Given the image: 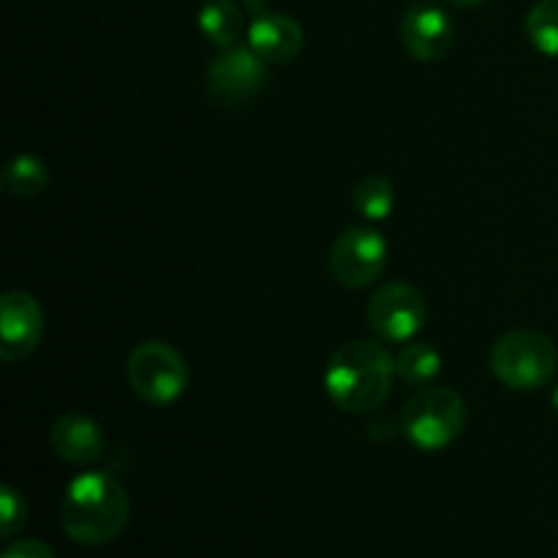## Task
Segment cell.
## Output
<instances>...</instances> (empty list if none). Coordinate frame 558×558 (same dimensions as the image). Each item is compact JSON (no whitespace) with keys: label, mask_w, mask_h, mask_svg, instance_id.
Listing matches in <instances>:
<instances>
[{"label":"cell","mask_w":558,"mask_h":558,"mask_svg":"<svg viewBox=\"0 0 558 558\" xmlns=\"http://www.w3.org/2000/svg\"><path fill=\"white\" fill-rule=\"evenodd\" d=\"M131 501L123 483L109 472H85L74 477L60 499V529L85 548H101L123 534Z\"/></svg>","instance_id":"6da1fadb"},{"label":"cell","mask_w":558,"mask_h":558,"mask_svg":"<svg viewBox=\"0 0 558 558\" xmlns=\"http://www.w3.org/2000/svg\"><path fill=\"white\" fill-rule=\"evenodd\" d=\"M396 376V357L381 343L357 338L336 349L325 371L330 401L347 414H368L387 401Z\"/></svg>","instance_id":"7a4b0ae2"},{"label":"cell","mask_w":558,"mask_h":558,"mask_svg":"<svg viewBox=\"0 0 558 558\" xmlns=\"http://www.w3.org/2000/svg\"><path fill=\"white\" fill-rule=\"evenodd\" d=\"M466 403L450 387H420L401 412V430L423 452H441L461 436Z\"/></svg>","instance_id":"3957f363"},{"label":"cell","mask_w":558,"mask_h":558,"mask_svg":"<svg viewBox=\"0 0 558 558\" xmlns=\"http://www.w3.org/2000/svg\"><path fill=\"white\" fill-rule=\"evenodd\" d=\"M490 371L510 390H539L558 371V349L545 332L512 330L496 341Z\"/></svg>","instance_id":"277c9868"},{"label":"cell","mask_w":558,"mask_h":558,"mask_svg":"<svg viewBox=\"0 0 558 558\" xmlns=\"http://www.w3.org/2000/svg\"><path fill=\"white\" fill-rule=\"evenodd\" d=\"M125 376L136 396L153 407H169L189 390V365L183 354L163 341H142L129 354Z\"/></svg>","instance_id":"5b68a950"},{"label":"cell","mask_w":558,"mask_h":558,"mask_svg":"<svg viewBox=\"0 0 558 558\" xmlns=\"http://www.w3.org/2000/svg\"><path fill=\"white\" fill-rule=\"evenodd\" d=\"M365 314L376 338L387 343H409L423 332L428 322V305L417 287L407 281H390L371 294Z\"/></svg>","instance_id":"8992f818"},{"label":"cell","mask_w":558,"mask_h":558,"mask_svg":"<svg viewBox=\"0 0 558 558\" xmlns=\"http://www.w3.org/2000/svg\"><path fill=\"white\" fill-rule=\"evenodd\" d=\"M390 245L376 229L349 227L330 248V276L347 289H365L385 272Z\"/></svg>","instance_id":"52a82bcc"},{"label":"cell","mask_w":558,"mask_h":558,"mask_svg":"<svg viewBox=\"0 0 558 558\" xmlns=\"http://www.w3.org/2000/svg\"><path fill=\"white\" fill-rule=\"evenodd\" d=\"M265 82L267 63L251 47L223 49L207 69V90L227 107L254 98Z\"/></svg>","instance_id":"ba28073f"},{"label":"cell","mask_w":558,"mask_h":558,"mask_svg":"<svg viewBox=\"0 0 558 558\" xmlns=\"http://www.w3.org/2000/svg\"><path fill=\"white\" fill-rule=\"evenodd\" d=\"M44 336V311L33 294L5 292L0 300V357L16 363L36 352Z\"/></svg>","instance_id":"9c48e42d"},{"label":"cell","mask_w":558,"mask_h":558,"mask_svg":"<svg viewBox=\"0 0 558 558\" xmlns=\"http://www.w3.org/2000/svg\"><path fill=\"white\" fill-rule=\"evenodd\" d=\"M401 38L407 52L420 63H436L445 58L456 44V25L445 9L430 3L412 5L403 14Z\"/></svg>","instance_id":"30bf717a"},{"label":"cell","mask_w":558,"mask_h":558,"mask_svg":"<svg viewBox=\"0 0 558 558\" xmlns=\"http://www.w3.org/2000/svg\"><path fill=\"white\" fill-rule=\"evenodd\" d=\"M52 450L60 461L71 463V466H90V463L101 461L107 452V439H104L101 425L93 417L80 412H69L58 417L52 425Z\"/></svg>","instance_id":"8fae6325"},{"label":"cell","mask_w":558,"mask_h":558,"mask_svg":"<svg viewBox=\"0 0 558 558\" xmlns=\"http://www.w3.org/2000/svg\"><path fill=\"white\" fill-rule=\"evenodd\" d=\"M303 27L289 14H262L254 16L248 27V47L259 54L265 63L281 65L298 60L303 52Z\"/></svg>","instance_id":"7c38bea8"},{"label":"cell","mask_w":558,"mask_h":558,"mask_svg":"<svg viewBox=\"0 0 558 558\" xmlns=\"http://www.w3.org/2000/svg\"><path fill=\"white\" fill-rule=\"evenodd\" d=\"M199 31L213 47L234 49L245 33L243 9L234 0H207L199 11Z\"/></svg>","instance_id":"4fadbf2b"},{"label":"cell","mask_w":558,"mask_h":558,"mask_svg":"<svg viewBox=\"0 0 558 558\" xmlns=\"http://www.w3.org/2000/svg\"><path fill=\"white\" fill-rule=\"evenodd\" d=\"M441 354L430 343L409 341L396 354V376L409 387H428L439 379Z\"/></svg>","instance_id":"5bb4252c"},{"label":"cell","mask_w":558,"mask_h":558,"mask_svg":"<svg viewBox=\"0 0 558 558\" xmlns=\"http://www.w3.org/2000/svg\"><path fill=\"white\" fill-rule=\"evenodd\" d=\"M352 205L357 210V216H363L365 221L376 223L385 221L387 216L396 207V189L387 178L381 174H365L352 191Z\"/></svg>","instance_id":"9a60e30c"},{"label":"cell","mask_w":558,"mask_h":558,"mask_svg":"<svg viewBox=\"0 0 558 558\" xmlns=\"http://www.w3.org/2000/svg\"><path fill=\"white\" fill-rule=\"evenodd\" d=\"M3 183L9 189V194L20 196V199H33V196L41 194L49 183V172H47V163L41 158L31 156H16L14 161L9 163L3 174Z\"/></svg>","instance_id":"2e32d148"},{"label":"cell","mask_w":558,"mask_h":558,"mask_svg":"<svg viewBox=\"0 0 558 558\" xmlns=\"http://www.w3.org/2000/svg\"><path fill=\"white\" fill-rule=\"evenodd\" d=\"M526 36L537 52L558 58V0H537L529 9Z\"/></svg>","instance_id":"e0dca14e"},{"label":"cell","mask_w":558,"mask_h":558,"mask_svg":"<svg viewBox=\"0 0 558 558\" xmlns=\"http://www.w3.org/2000/svg\"><path fill=\"white\" fill-rule=\"evenodd\" d=\"M25 521L27 507L22 494L16 488H11V485H3V490H0V537L11 539L14 534H20Z\"/></svg>","instance_id":"ac0fdd59"},{"label":"cell","mask_w":558,"mask_h":558,"mask_svg":"<svg viewBox=\"0 0 558 558\" xmlns=\"http://www.w3.org/2000/svg\"><path fill=\"white\" fill-rule=\"evenodd\" d=\"M0 558H58L52 554V548L44 543H38V539H16V543H11L9 548L3 550V556Z\"/></svg>","instance_id":"d6986e66"},{"label":"cell","mask_w":558,"mask_h":558,"mask_svg":"<svg viewBox=\"0 0 558 558\" xmlns=\"http://www.w3.org/2000/svg\"><path fill=\"white\" fill-rule=\"evenodd\" d=\"M240 3H243V9L254 16L267 14V0H240Z\"/></svg>","instance_id":"ffe728a7"},{"label":"cell","mask_w":558,"mask_h":558,"mask_svg":"<svg viewBox=\"0 0 558 558\" xmlns=\"http://www.w3.org/2000/svg\"><path fill=\"white\" fill-rule=\"evenodd\" d=\"M450 5H458V9H472V5H480L483 0H447Z\"/></svg>","instance_id":"44dd1931"},{"label":"cell","mask_w":558,"mask_h":558,"mask_svg":"<svg viewBox=\"0 0 558 558\" xmlns=\"http://www.w3.org/2000/svg\"><path fill=\"white\" fill-rule=\"evenodd\" d=\"M554 407H556V412H558V387L554 390Z\"/></svg>","instance_id":"7402d4cb"}]
</instances>
